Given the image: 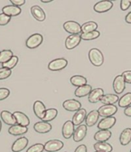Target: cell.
Listing matches in <instances>:
<instances>
[{
    "mask_svg": "<svg viewBox=\"0 0 131 152\" xmlns=\"http://www.w3.org/2000/svg\"><path fill=\"white\" fill-rule=\"evenodd\" d=\"M74 132H75V129H74V124H73V121H66L63 125V136L66 139H69L73 135Z\"/></svg>",
    "mask_w": 131,
    "mask_h": 152,
    "instance_id": "12",
    "label": "cell"
},
{
    "mask_svg": "<svg viewBox=\"0 0 131 152\" xmlns=\"http://www.w3.org/2000/svg\"><path fill=\"white\" fill-rule=\"evenodd\" d=\"M63 28L66 32L70 33L71 35H79L82 32L81 26L78 22L74 21H67L63 24Z\"/></svg>",
    "mask_w": 131,
    "mask_h": 152,
    "instance_id": "2",
    "label": "cell"
},
{
    "mask_svg": "<svg viewBox=\"0 0 131 152\" xmlns=\"http://www.w3.org/2000/svg\"><path fill=\"white\" fill-rule=\"evenodd\" d=\"M130 152H131V150H130Z\"/></svg>",
    "mask_w": 131,
    "mask_h": 152,
    "instance_id": "50",
    "label": "cell"
},
{
    "mask_svg": "<svg viewBox=\"0 0 131 152\" xmlns=\"http://www.w3.org/2000/svg\"><path fill=\"white\" fill-rule=\"evenodd\" d=\"M10 91L6 88H0V101L4 100L10 96Z\"/></svg>",
    "mask_w": 131,
    "mask_h": 152,
    "instance_id": "40",
    "label": "cell"
},
{
    "mask_svg": "<svg viewBox=\"0 0 131 152\" xmlns=\"http://www.w3.org/2000/svg\"><path fill=\"white\" fill-rule=\"evenodd\" d=\"M11 20V17L9 15L4 14V13H1L0 14V26H6Z\"/></svg>",
    "mask_w": 131,
    "mask_h": 152,
    "instance_id": "39",
    "label": "cell"
},
{
    "mask_svg": "<svg viewBox=\"0 0 131 152\" xmlns=\"http://www.w3.org/2000/svg\"><path fill=\"white\" fill-rule=\"evenodd\" d=\"M120 98L117 95L114 94H107L102 97L100 102L104 104H114L115 103L119 102Z\"/></svg>",
    "mask_w": 131,
    "mask_h": 152,
    "instance_id": "27",
    "label": "cell"
},
{
    "mask_svg": "<svg viewBox=\"0 0 131 152\" xmlns=\"http://www.w3.org/2000/svg\"><path fill=\"white\" fill-rule=\"evenodd\" d=\"M113 88L115 93H116L117 95H120V94L123 93V91L125 90L126 82L124 76L122 75H117L115 78L113 83Z\"/></svg>",
    "mask_w": 131,
    "mask_h": 152,
    "instance_id": "6",
    "label": "cell"
},
{
    "mask_svg": "<svg viewBox=\"0 0 131 152\" xmlns=\"http://www.w3.org/2000/svg\"><path fill=\"white\" fill-rule=\"evenodd\" d=\"M100 35V32L99 31H94V32H87V33H81V39L86 41H90V40H93V39H97Z\"/></svg>",
    "mask_w": 131,
    "mask_h": 152,
    "instance_id": "35",
    "label": "cell"
},
{
    "mask_svg": "<svg viewBox=\"0 0 131 152\" xmlns=\"http://www.w3.org/2000/svg\"><path fill=\"white\" fill-rule=\"evenodd\" d=\"M52 0H41V2L43 3H48V2H51Z\"/></svg>",
    "mask_w": 131,
    "mask_h": 152,
    "instance_id": "47",
    "label": "cell"
},
{
    "mask_svg": "<svg viewBox=\"0 0 131 152\" xmlns=\"http://www.w3.org/2000/svg\"><path fill=\"white\" fill-rule=\"evenodd\" d=\"M29 141L26 137H19L15 142L13 143L12 146V151L13 152H20L26 148L28 145Z\"/></svg>",
    "mask_w": 131,
    "mask_h": 152,
    "instance_id": "11",
    "label": "cell"
},
{
    "mask_svg": "<svg viewBox=\"0 0 131 152\" xmlns=\"http://www.w3.org/2000/svg\"><path fill=\"white\" fill-rule=\"evenodd\" d=\"M70 82L73 86L76 87H81L85 85H87V79L82 75H74L70 78Z\"/></svg>",
    "mask_w": 131,
    "mask_h": 152,
    "instance_id": "28",
    "label": "cell"
},
{
    "mask_svg": "<svg viewBox=\"0 0 131 152\" xmlns=\"http://www.w3.org/2000/svg\"><path fill=\"white\" fill-rule=\"evenodd\" d=\"M99 112V116L103 118L112 117L113 115H115L117 111V108L116 106L113 104H105V105L101 106L99 109L97 110Z\"/></svg>",
    "mask_w": 131,
    "mask_h": 152,
    "instance_id": "4",
    "label": "cell"
},
{
    "mask_svg": "<svg viewBox=\"0 0 131 152\" xmlns=\"http://www.w3.org/2000/svg\"><path fill=\"white\" fill-rule=\"evenodd\" d=\"M124 115L127 117H131V105L126 108L124 110Z\"/></svg>",
    "mask_w": 131,
    "mask_h": 152,
    "instance_id": "45",
    "label": "cell"
},
{
    "mask_svg": "<svg viewBox=\"0 0 131 152\" xmlns=\"http://www.w3.org/2000/svg\"><path fill=\"white\" fill-rule=\"evenodd\" d=\"M131 141V128L124 129L120 136V142L122 145H127Z\"/></svg>",
    "mask_w": 131,
    "mask_h": 152,
    "instance_id": "29",
    "label": "cell"
},
{
    "mask_svg": "<svg viewBox=\"0 0 131 152\" xmlns=\"http://www.w3.org/2000/svg\"><path fill=\"white\" fill-rule=\"evenodd\" d=\"M116 120L114 117L104 118L98 124V128L99 130H109L116 123Z\"/></svg>",
    "mask_w": 131,
    "mask_h": 152,
    "instance_id": "15",
    "label": "cell"
},
{
    "mask_svg": "<svg viewBox=\"0 0 131 152\" xmlns=\"http://www.w3.org/2000/svg\"><path fill=\"white\" fill-rule=\"evenodd\" d=\"M57 115H58V111L56 108L47 109L46 111L45 117L43 119V121H46V122H49V121H51L56 118Z\"/></svg>",
    "mask_w": 131,
    "mask_h": 152,
    "instance_id": "33",
    "label": "cell"
},
{
    "mask_svg": "<svg viewBox=\"0 0 131 152\" xmlns=\"http://www.w3.org/2000/svg\"><path fill=\"white\" fill-rule=\"evenodd\" d=\"M93 91L92 86L90 85H85L81 87H78L75 91V95L78 98H82L86 95H90V92Z\"/></svg>",
    "mask_w": 131,
    "mask_h": 152,
    "instance_id": "26",
    "label": "cell"
},
{
    "mask_svg": "<svg viewBox=\"0 0 131 152\" xmlns=\"http://www.w3.org/2000/svg\"><path fill=\"white\" fill-rule=\"evenodd\" d=\"M118 104L121 108H127L131 104V92H128L120 98Z\"/></svg>",
    "mask_w": 131,
    "mask_h": 152,
    "instance_id": "32",
    "label": "cell"
},
{
    "mask_svg": "<svg viewBox=\"0 0 131 152\" xmlns=\"http://www.w3.org/2000/svg\"><path fill=\"white\" fill-rule=\"evenodd\" d=\"M10 2H11V3L13 4V6H18V7L22 6L23 5H24V4L26 3V1H25V0H11Z\"/></svg>",
    "mask_w": 131,
    "mask_h": 152,
    "instance_id": "43",
    "label": "cell"
},
{
    "mask_svg": "<svg viewBox=\"0 0 131 152\" xmlns=\"http://www.w3.org/2000/svg\"><path fill=\"white\" fill-rule=\"evenodd\" d=\"M13 57V53L11 50H2L0 52V63L4 64L10 61Z\"/></svg>",
    "mask_w": 131,
    "mask_h": 152,
    "instance_id": "34",
    "label": "cell"
},
{
    "mask_svg": "<svg viewBox=\"0 0 131 152\" xmlns=\"http://www.w3.org/2000/svg\"><path fill=\"white\" fill-rule=\"evenodd\" d=\"M1 118H2V121H4V123L8 125H15L16 123V120H15V117L13 114H12L11 112L8 111H2V113H1Z\"/></svg>",
    "mask_w": 131,
    "mask_h": 152,
    "instance_id": "25",
    "label": "cell"
},
{
    "mask_svg": "<svg viewBox=\"0 0 131 152\" xmlns=\"http://www.w3.org/2000/svg\"><path fill=\"white\" fill-rule=\"evenodd\" d=\"M34 130L40 134H46L52 130V125L49 122L46 121H39L34 124Z\"/></svg>",
    "mask_w": 131,
    "mask_h": 152,
    "instance_id": "16",
    "label": "cell"
},
{
    "mask_svg": "<svg viewBox=\"0 0 131 152\" xmlns=\"http://www.w3.org/2000/svg\"><path fill=\"white\" fill-rule=\"evenodd\" d=\"M89 59L90 62L95 66H101L104 61V57L101 51L98 48H92L89 52Z\"/></svg>",
    "mask_w": 131,
    "mask_h": 152,
    "instance_id": "1",
    "label": "cell"
},
{
    "mask_svg": "<svg viewBox=\"0 0 131 152\" xmlns=\"http://www.w3.org/2000/svg\"><path fill=\"white\" fill-rule=\"evenodd\" d=\"M99 115L98 111L96 110H93L87 115L86 118V125L88 127L93 126L94 124H96L99 119Z\"/></svg>",
    "mask_w": 131,
    "mask_h": 152,
    "instance_id": "21",
    "label": "cell"
},
{
    "mask_svg": "<svg viewBox=\"0 0 131 152\" xmlns=\"http://www.w3.org/2000/svg\"><path fill=\"white\" fill-rule=\"evenodd\" d=\"M96 152H99V151H96Z\"/></svg>",
    "mask_w": 131,
    "mask_h": 152,
    "instance_id": "49",
    "label": "cell"
},
{
    "mask_svg": "<svg viewBox=\"0 0 131 152\" xmlns=\"http://www.w3.org/2000/svg\"><path fill=\"white\" fill-rule=\"evenodd\" d=\"M43 41V37L41 34L36 33L33 35H30L29 37L27 39L26 42V45L29 48H36L39 47L42 44Z\"/></svg>",
    "mask_w": 131,
    "mask_h": 152,
    "instance_id": "3",
    "label": "cell"
},
{
    "mask_svg": "<svg viewBox=\"0 0 131 152\" xmlns=\"http://www.w3.org/2000/svg\"><path fill=\"white\" fill-rule=\"evenodd\" d=\"M18 61H19V58H18V57L15 56H13V57L12 58L10 61H8L7 62H6V63L2 64V67H4V68H6V69H10V70H11L12 69H13V68H14V67L17 65V63H18Z\"/></svg>",
    "mask_w": 131,
    "mask_h": 152,
    "instance_id": "36",
    "label": "cell"
},
{
    "mask_svg": "<svg viewBox=\"0 0 131 152\" xmlns=\"http://www.w3.org/2000/svg\"><path fill=\"white\" fill-rule=\"evenodd\" d=\"M131 6V1L130 0H122L120 2V8L123 11L127 10Z\"/></svg>",
    "mask_w": 131,
    "mask_h": 152,
    "instance_id": "41",
    "label": "cell"
},
{
    "mask_svg": "<svg viewBox=\"0 0 131 152\" xmlns=\"http://www.w3.org/2000/svg\"><path fill=\"white\" fill-rule=\"evenodd\" d=\"M21 12H22V10H21L20 7L13 6V5L6 6L5 7L2 8V12L10 17L19 15L21 13Z\"/></svg>",
    "mask_w": 131,
    "mask_h": 152,
    "instance_id": "22",
    "label": "cell"
},
{
    "mask_svg": "<svg viewBox=\"0 0 131 152\" xmlns=\"http://www.w3.org/2000/svg\"><path fill=\"white\" fill-rule=\"evenodd\" d=\"M93 148L99 152H111L113 151L112 145L107 142H96L93 145Z\"/></svg>",
    "mask_w": 131,
    "mask_h": 152,
    "instance_id": "30",
    "label": "cell"
},
{
    "mask_svg": "<svg viewBox=\"0 0 131 152\" xmlns=\"http://www.w3.org/2000/svg\"><path fill=\"white\" fill-rule=\"evenodd\" d=\"M64 144L63 141L60 140H50L47 141L44 145V149L46 151L56 152L61 150L63 148Z\"/></svg>",
    "mask_w": 131,
    "mask_h": 152,
    "instance_id": "7",
    "label": "cell"
},
{
    "mask_svg": "<svg viewBox=\"0 0 131 152\" xmlns=\"http://www.w3.org/2000/svg\"><path fill=\"white\" fill-rule=\"evenodd\" d=\"M87 133V128L85 124H81L77 128L73 134V137L75 142H79L84 139Z\"/></svg>",
    "mask_w": 131,
    "mask_h": 152,
    "instance_id": "14",
    "label": "cell"
},
{
    "mask_svg": "<svg viewBox=\"0 0 131 152\" xmlns=\"http://www.w3.org/2000/svg\"><path fill=\"white\" fill-rule=\"evenodd\" d=\"M125 21L129 24H131V12H130L125 17Z\"/></svg>",
    "mask_w": 131,
    "mask_h": 152,
    "instance_id": "46",
    "label": "cell"
},
{
    "mask_svg": "<svg viewBox=\"0 0 131 152\" xmlns=\"http://www.w3.org/2000/svg\"><path fill=\"white\" fill-rule=\"evenodd\" d=\"M74 152H87V148L85 145H81L77 148Z\"/></svg>",
    "mask_w": 131,
    "mask_h": 152,
    "instance_id": "44",
    "label": "cell"
},
{
    "mask_svg": "<svg viewBox=\"0 0 131 152\" xmlns=\"http://www.w3.org/2000/svg\"><path fill=\"white\" fill-rule=\"evenodd\" d=\"M12 75V71L6 68H0V80L6 79Z\"/></svg>",
    "mask_w": 131,
    "mask_h": 152,
    "instance_id": "38",
    "label": "cell"
},
{
    "mask_svg": "<svg viewBox=\"0 0 131 152\" xmlns=\"http://www.w3.org/2000/svg\"><path fill=\"white\" fill-rule=\"evenodd\" d=\"M112 133L109 130H100L94 135V140L98 142H106L110 138Z\"/></svg>",
    "mask_w": 131,
    "mask_h": 152,
    "instance_id": "20",
    "label": "cell"
},
{
    "mask_svg": "<svg viewBox=\"0 0 131 152\" xmlns=\"http://www.w3.org/2000/svg\"><path fill=\"white\" fill-rule=\"evenodd\" d=\"M28 132L27 127H23L19 124H15L9 128V133L13 136L23 135Z\"/></svg>",
    "mask_w": 131,
    "mask_h": 152,
    "instance_id": "23",
    "label": "cell"
},
{
    "mask_svg": "<svg viewBox=\"0 0 131 152\" xmlns=\"http://www.w3.org/2000/svg\"><path fill=\"white\" fill-rule=\"evenodd\" d=\"M33 111L38 118L41 119V120L44 118L46 109V106L44 105L43 102H40V101L35 102L33 104Z\"/></svg>",
    "mask_w": 131,
    "mask_h": 152,
    "instance_id": "13",
    "label": "cell"
},
{
    "mask_svg": "<svg viewBox=\"0 0 131 152\" xmlns=\"http://www.w3.org/2000/svg\"><path fill=\"white\" fill-rule=\"evenodd\" d=\"M13 115H14V117H15V120H16L17 124L22 125L23 127L29 126L30 121L29 118L27 117V115H26L24 113L21 112V111H15L13 113Z\"/></svg>",
    "mask_w": 131,
    "mask_h": 152,
    "instance_id": "17",
    "label": "cell"
},
{
    "mask_svg": "<svg viewBox=\"0 0 131 152\" xmlns=\"http://www.w3.org/2000/svg\"><path fill=\"white\" fill-rule=\"evenodd\" d=\"M86 118V111L84 108H81L79 111H77L73 115L72 121H73L74 125H79L83 122V121Z\"/></svg>",
    "mask_w": 131,
    "mask_h": 152,
    "instance_id": "19",
    "label": "cell"
},
{
    "mask_svg": "<svg viewBox=\"0 0 131 152\" xmlns=\"http://www.w3.org/2000/svg\"><path fill=\"white\" fill-rule=\"evenodd\" d=\"M113 6V3L111 1H100L95 4L93 10L98 13H103L110 10Z\"/></svg>",
    "mask_w": 131,
    "mask_h": 152,
    "instance_id": "9",
    "label": "cell"
},
{
    "mask_svg": "<svg viewBox=\"0 0 131 152\" xmlns=\"http://www.w3.org/2000/svg\"><path fill=\"white\" fill-rule=\"evenodd\" d=\"M1 128H2V123H1V121H0V132H1Z\"/></svg>",
    "mask_w": 131,
    "mask_h": 152,
    "instance_id": "48",
    "label": "cell"
},
{
    "mask_svg": "<svg viewBox=\"0 0 131 152\" xmlns=\"http://www.w3.org/2000/svg\"><path fill=\"white\" fill-rule=\"evenodd\" d=\"M81 28H82V33H87V32L96 31L98 28V25L95 22L90 21V22H86L82 26H81Z\"/></svg>",
    "mask_w": 131,
    "mask_h": 152,
    "instance_id": "31",
    "label": "cell"
},
{
    "mask_svg": "<svg viewBox=\"0 0 131 152\" xmlns=\"http://www.w3.org/2000/svg\"><path fill=\"white\" fill-rule=\"evenodd\" d=\"M31 13L32 16L37 21L43 22L46 19V14L41 8L38 6H33L31 8Z\"/></svg>",
    "mask_w": 131,
    "mask_h": 152,
    "instance_id": "24",
    "label": "cell"
},
{
    "mask_svg": "<svg viewBox=\"0 0 131 152\" xmlns=\"http://www.w3.org/2000/svg\"><path fill=\"white\" fill-rule=\"evenodd\" d=\"M122 75L124 76L125 82L127 83L131 84V71H125L122 73Z\"/></svg>",
    "mask_w": 131,
    "mask_h": 152,
    "instance_id": "42",
    "label": "cell"
},
{
    "mask_svg": "<svg viewBox=\"0 0 131 152\" xmlns=\"http://www.w3.org/2000/svg\"><path fill=\"white\" fill-rule=\"evenodd\" d=\"M63 106L66 111H76L77 112V111L81 109L82 105L79 101L75 100V99H69V100H66L63 102Z\"/></svg>",
    "mask_w": 131,
    "mask_h": 152,
    "instance_id": "10",
    "label": "cell"
},
{
    "mask_svg": "<svg viewBox=\"0 0 131 152\" xmlns=\"http://www.w3.org/2000/svg\"><path fill=\"white\" fill-rule=\"evenodd\" d=\"M67 65V60L63 58H56V59L51 61L48 65V69L51 71L56 72V71H60L65 69Z\"/></svg>",
    "mask_w": 131,
    "mask_h": 152,
    "instance_id": "5",
    "label": "cell"
},
{
    "mask_svg": "<svg viewBox=\"0 0 131 152\" xmlns=\"http://www.w3.org/2000/svg\"><path fill=\"white\" fill-rule=\"evenodd\" d=\"M81 36L80 35H69L65 42V45L66 48L71 50L73 49L74 48L79 45V44L81 42Z\"/></svg>",
    "mask_w": 131,
    "mask_h": 152,
    "instance_id": "8",
    "label": "cell"
},
{
    "mask_svg": "<svg viewBox=\"0 0 131 152\" xmlns=\"http://www.w3.org/2000/svg\"><path fill=\"white\" fill-rule=\"evenodd\" d=\"M104 95V91L102 88H95L90 92L89 95L88 100L91 103H97L99 101L101 100L102 97Z\"/></svg>",
    "mask_w": 131,
    "mask_h": 152,
    "instance_id": "18",
    "label": "cell"
},
{
    "mask_svg": "<svg viewBox=\"0 0 131 152\" xmlns=\"http://www.w3.org/2000/svg\"><path fill=\"white\" fill-rule=\"evenodd\" d=\"M44 149V145L43 144H35V145H32L29 147L26 152H43Z\"/></svg>",
    "mask_w": 131,
    "mask_h": 152,
    "instance_id": "37",
    "label": "cell"
}]
</instances>
